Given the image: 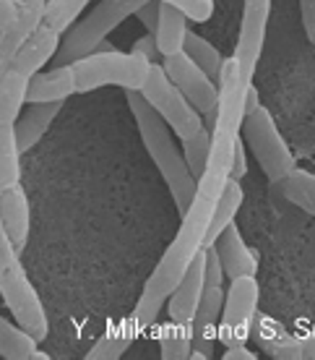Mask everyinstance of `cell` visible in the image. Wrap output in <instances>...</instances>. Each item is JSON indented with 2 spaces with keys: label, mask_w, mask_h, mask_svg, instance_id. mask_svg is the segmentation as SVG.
<instances>
[{
  "label": "cell",
  "mask_w": 315,
  "mask_h": 360,
  "mask_svg": "<svg viewBox=\"0 0 315 360\" xmlns=\"http://www.w3.org/2000/svg\"><path fill=\"white\" fill-rule=\"evenodd\" d=\"M206 288V248L190 262L180 282L175 285V290L167 297V314L170 321H180V324H190L193 314L199 308V300Z\"/></svg>",
  "instance_id": "8fae6325"
},
{
  "label": "cell",
  "mask_w": 315,
  "mask_h": 360,
  "mask_svg": "<svg viewBox=\"0 0 315 360\" xmlns=\"http://www.w3.org/2000/svg\"><path fill=\"white\" fill-rule=\"evenodd\" d=\"M156 16H159V0H149V3H144L141 8L135 11V18H138L149 32H154V27H156Z\"/></svg>",
  "instance_id": "1f68e13d"
},
{
  "label": "cell",
  "mask_w": 315,
  "mask_h": 360,
  "mask_svg": "<svg viewBox=\"0 0 315 360\" xmlns=\"http://www.w3.org/2000/svg\"><path fill=\"white\" fill-rule=\"evenodd\" d=\"M182 53L188 55L193 63L199 65L201 71H206L211 79L216 82V76H219V68H222V53L216 50L208 39H203L201 34H196V32H190L185 34V45H182Z\"/></svg>",
  "instance_id": "4316f807"
},
{
  "label": "cell",
  "mask_w": 315,
  "mask_h": 360,
  "mask_svg": "<svg viewBox=\"0 0 315 360\" xmlns=\"http://www.w3.org/2000/svg\"><path fill=\"white\" fill-rule=\"evenodd\" d=\"M36 345H39V340H34L24 326L13 324V321L0 316V358H6V360L47 358Z\"/></svg>",
  "instance_id": "ffe728a7"
},
{
  "label": "cell",
  "mask_w": 315,
  "mask_h": 360,
  "mask_svg": "<svg viewBox=\"0 0 315 360\" xmlns=\"http://www.w3.org/2000/svg\"><path fill=\"white\" fill-rule=\"evenodd\" d=\"M211 245H214L216 256L222 262L224 279L245 277V274H255L258 271V256H255V251L248 248V243L243 240V235H240L234 222L216 235V240Z\"/></svg>",
  "instance_id": "4fadbf2b"
},
{
  "label": "cell",
  "mask_w": 315,
  "mask_h": 360,
  "mask_svg": "<svg viewBox=\"0 0 315 360\" xmlns=\"http://www.w3.org/2000/svg\"><path fill=\"white\" fill-rule=\"evenodd\" d=\"M271 0H243V18H240V34L234 47V63L240 65L245 79L253 82L255 65L261 60V50L266 42V29H269Z\"/></svg>",
  "instance_id": "9c48e42d"
},
{
  "label": "cell",
  "mask_w": 315,
  "mask_h": 360,
  "mask_svg": "<svg viewBox=\"0 0 315 360\" xmlns=\"http://www.w3.org/2000/svg\"><path fill=\"white\" fill-rule=\"evenodd\" d=\"M245 172H248V160H245V149L243 144L237 141V146H234V154H232V167H229V178L234 180H243Z\"/></svg>",
  "instance_id": "836d02e7"
},
{
  "label": "cell",
  "mask_w": 315,
  "mask_h": 360,
  "mask_svg": "<svg viewBox=\"0 0 315 360\" xmlns=\"http://www.w3.org/2000/svg\"><path fill=\"white\" fill-rule=\"evenodd\" d=\"M18 11H21V0H0V32L16 21Z\"/></svg>",
  "instance_id": "d6a6232c"
},
{
  "label": "cell",
  "mask_w": 315,
  "mask_h": 360,
  "mask_svg": "<svg viewBox=\"0 0 315 360\" xmlns=\"http://www.w3.org/2000/svg\"><path fill=\"white\" fill-rule=\"evenodd\" d=\"M250 337L266 355L276 360H302V340L292 334L287 326H281L271 316H255Z\"/></svg>",
  "instance_id": "5bb4252c"
},
{
  "label": "cell",
  "mask_w": 315,
  "mask_h": 360,
  "mask_svg": "<svg viewBox=\"0 0 315 360\" xmlns=\"http://www.w3.org/2000/svg\"><path fill=\"white\" fill-rule=\"evenodd\" d=\"M60 110H63V102H32L27 110H21L18 120L13 123L18 152H32L42 141V136L50 131V126H53V120L58 117Z\"/></svg>",
  "instance_id": "e0dca14e"
},
{
  "label": "cell",
  "mask_w": 315,
  "mask_h": 360,
  "mask_svg": "<svg viewBox=\"0 0 315 360\" xmlns=\"http://www.w3.org/2000/svg\"><path fill=\"white\" fill-rule=\"evenodd\" d=\"M162 68L167 73V79L182 91V97L199 110L203 120L211 123L216 112V99H219V89H216L214 79L206 71H201L185 53L167 55Z\"/></svg>",
  "instance_id": "ba28073f"
},
{
  "label": "cell",
  "mask_w": 315,
  "mask_h": 360,
  "mask_svg": "<svg viewBox=\"0 0 315 360\" xmlns=\"http://www.w3.org/2000/svg\"><path fill=\"white\" fill-rule=\"evenodd\" d=\"M76 91H94L100 86H120L126 91H138L146 82L152 60L138 53H120L109 45L97 47L71 63Z\"/></svg>",
  "instance_id": "3957f363"
},
{
  "label": "cell",
  "mask_w": 315,
  "mask_h": 360,
  "mask_svg": "<svg viewBox=\"0 0 315 360\" xmlns=\"http://www.w3.org/2000/svg\"><path fill=\"white\" fill-rule=\"evenodd\" d=\"M271 186L279 191L289 204H295V207H300L305 214L315 217V175L313 172L292 167L284 178H279L276 183H271Z\"/></svg>",
  "instance_id": "7402d4cb"
},
{
  "label": "cell",
  "mask_w": 315,
  "mask_h": 360,
  "mask_svg": "<svg viewBox=\"0 0 315 360\" xmlns=\"http://www.w3.org/2000/svg\"><path fill=\"white\" fill-rule=\"evenodd\" d=\"M135 337H141V329H138L133 319L128 316V319H123V321H117V324L109 326L107 332H105V337L97 340V345L91 347L86 358L89 360H117L130 345H133Z\"/></svg>",
  "instance_id": "44dd1931"
},
{
  "label": "cell",
  "mask_w": 315,
  "mask_h": 360,
  "mask_svg": "<svg viewBox=\"0 0 315 360\" xmlns=\"http://www.w3.org/2000/svg\"><path fill=\"white\" fill-rule=\"evenodd\" d=\"M208 149H211V126H203L199 134L182 139V157H185L190 175L196 180L208 162Z\"/></svg>",
  "instance_id": "f1b7e54d"
},
{
  "label": "cell",
  "mask_w": 315,
  "mask_h": 360,
  "mask_svg": "<svg viewBox=\"0 0 315 360\" xmlns=\"http://www.w3.org/2000/svg\"><path fill=\"white\" fill-rule=\"evenodd\" d=\"M89 6V0H47L45 13H42V24L55 29L58 34H63L79 21L81 11Z\"/></svg>",
  "instance_id": "83f0119b"
},
{
  "label": "cell",
  "mask_w": 315,
  "mask_h": 360,
  "mask_svg": "<svg viewBox=\"0 0 315 360\" xmlns=\"http://www.w3.org/2000/svg\"><path fill=\"white\" fill-rule=\"evenodd\" d=\"M302 340V360H315V329L305 337H300Z\"/></svg>",
  "instance_id": "8d00e7d4"
},
{
  "label": "cell",
  "mask_w": 315,
  "mask_h": 360,
  "mask_svg": "<svg viewBox=\"0 0 315 360\" xmlns=\"http://www.w3.org/2000/svg\"><path fill=\"white\" fill-rule=\"evenodd\" d=\"M152 34L156 53L162 58L182 53L185 34H188V16L177 6H172L167 0H159V16H156V27H154Z\"/></svg>",
  "instance_id": "d6986e66"
},
{
  "label": "cell",
  "mask_w": 315,
  "mask_h": 360,
  "mask_svg": "<svg viewBox=\"0 0 315 360\" xmlns=\"http://www.w3.org/2000/svg\"><path fill=\"white\" fill-rule=\"evenodd\" d=\"M144 3H149V0H102L97 8H91L89 16L76 21L65 32V37L60 39V47L55 53L58 65H71L73 60L94 53L126 18L135 16V11L141 8Z\"/></svg>",
  "instance_id": "277c9868"
},
{
  "label": "cell",
  "mask_w": 315,
  "mask_h": 360,
  "mask_svg": "<svg viewBox=\"0 0 315 360\" xmlns=\"http://www.w3.org/2000/svg\"><path fill=\"white\" fill-rule=\"evenodd\" d=\"M193 352V326L164 321L159 326V355L164 360H188Z\"/></svg>",
  "instance_id": "d4e9b609"
},
{
  "label": "cell",
  "mask_w": 315,
  "mask_h": 360,
  "mask_svg": "<svg viewBox=\"0 0 315 360\" xmlns=\"http://www.w3.org/2000/svg\"><path fill=\"white\" fill-rule=\"evenodd\" d=\"M76 91V79H73V68L68 63L55 65L50 71H39L29 79L27 105L32 102H65Z\"/></svg>",
  "instance_id": "ac0fdd59"
},
{
  "label": "cell",
  "mask_w": 315,
  "mask_h": 360,
  "mask_svg": "<svg viewBox=\"0 0 315 360\" xmlns=\"http://www.w3.org/2000/svg\"><path fill=\"white\" fill-rule=\"evenodd\" d=\"M190 18V21H208L214 16V0H167Z\"/></svg>",
  "instance_id": "f546056e"
},
{
  "label": "cell",
  "mask_w": 315,
  "mask_h": 360,
  "mask_svg": "<svg viewBox=\"0 0 315 360\" xmlns=\"http://www.w3.org/2000/svg\"><path fill=\"white\" fill-rule=\"evenodd\" d=\"M126 94L130 112L135 117V126H138V134H141V141H144L146 152L152 154L156 170L162 172L164 183H167V188L175 198V207L182 217L188 212L193 193H196V178L190 175L188 162H185V157L172 139V128L164 123L162 115L146 102L141 91H126Z\"/></svg>",
  "instance_id": "6da1fadb"
},
{
  "label": "cell",
  "mask_w": 315,
  "mask_h": 360,
  "mask_svg": "<svg viewBox=\"0 0 315 360\" xmlns=\"http://www.w3.org/2000/svg\"><path fill=\"white\" fill-rule=\"evenodd\" d=\"M313 45H315V42H313Z\"/></svg>",
  "instance_id": "74e56055"
},
{
  "label": "cell",
  "mask_w": 315,
  "mask_h": 360,
  "mask_svg": "<svg viewBox=\"0 0 315 360\" xmlns=\"http://www.w3.org/2000/svg\"><path fill=\"white\" fill-rule=\"evenodd\" d=\"M224 360H255V352L248 345H232L224 350Z\"/></svg>",
  "instance_id": "d590c367"
},
{
  "label": "cell",
  "mask_w": 315,
  "mask_h": 360,
  "mask_svg": "<svg viewBox=\"0 0 315 360\" xmlns=\"http://www.w3.org/2000/svg\"><path fill=\"white\" fill-rule=\"evenodd\" d=\"M240 136L245 139V144L253 152L255 162L261 165L269 183H276L295 167V154L287 146L284 136L279 134V126H276L274 115L263 105L245 112Z\"/></svg>",
  "instance_id": "5b68a950"
},
{
  "label": "cell",
  "mask_w": 315,
  "mask_h": 360,
  "mask_svg": "<svg viewBox=\"0 0 315 360\" xmlns=\"http://www.w3.org/2000/svg\"><path fill=\"white\" fill-rule=\"evenodd\" d=\"M138 91H141L146 102L162 115V120L172 128V134L177 136L180 141L193 134H199L201 128L206 126L203 115H201L199 110L182 97V91L167 79V73H164L162 65L152 63V68L146 73L144 86Z\"/></svg>",
  "instance_id": "8992f818"
},
{
  "label": "cell",
  "mask_w": 315,
  "mask_h": 360,
  "mask_svg": "<svg viewBox=\"0 0 315 360\" xmlns=\"http://www.w3.org/2000/svg\"><path fill=\"white\" fill-rule=\"evenodd\" d=\"M21 183V152L11 123H0V188Z\"/></svg>",
  "instance_id": "484cf974"
},
{
  "label": "cell",
  "mask_w": 315,
  "mask_h": 360,
  "mask_svg": "<svg viewBox=\"0 0 315 360\" xmlns=\"http://www.w3.org/2000/svg\"><path fill=\"white\" fill-rule=\"evenodd\" d=\"M243 186H240V180L229 178L224 183V188L216 198V207L211 212V222H208V233H206V245H211L216 240V235L222 233L227 225H232L240 207H243Z\"/></svg>",
  "instance_id": "603a6c76"
},
{
  "label": "cell",
  "mask_w": 315,
  "mask_h": 360,
  "mask_svg": "<svg viewBox=\"0 0 315 360\" xmlns=\"http://www.w3.org/2000/svg\"><path fill=\"white\" fill-rule=\"evenodd\" d=\"M60 39H63V34H58V32L50 29L47 24H39V27L27 37V42L21 45V50L16 53L11 68L27 73L29 79H32L34 73L42 71V65L50 63L55 58L58 47H60Z\"/></svg>",
  "instance_id": "2e32d148"
},
{
  "label": "cell",
  "mask_w": 315,
  "mask_h": 360,
  "mask_svg": "<svg viewBox=\"0 0 315 360\" xmlns=\"http://www.w3.org/2000/svg\"><path fill=\"white\" fill-rule=\"evenodd\" d=\"M0 222L13 245L18 251H24L29 243V230H32V207L21 183L11 188H0Z\"/></svg>",
  "instance_id": "9a60e30c"
},
{
  "label": "cell",
  "mask_w": 315,
  "mask_h": 360,
  "mask_svg": "<svg viewBox=\"0 0 315 360\" xmlns=\"http://www.w3.org/2000/svg\"><path fill=\"white\" fill-rule=\"evenodd\" d=\"M29 76L27 73L8 68V73L0 82V123H16L21 110L27 105Z\"/></svg>",
  "instance_id": "cb8c5ba5"
},
{
  "label": "cell",
  "mask_w": 315,
  "mask_h": 360,
  "mask_svg": "<svg viewBox=\"0 0 315 360\" xmlns=\"http://www.w3.org/2000/svg\"><path fill=\"white\" fill-rule=\"evenodd\" d=\"M300 16H302V29L310 42H315V0H300Z\"/></svg>",
  "instance_id": "4dcf8cb0"
},
{
  "label": "cell",
  "mask_w": 315,
  "mask_h": 360,
  "mask_svg": "<svg viewBox=\"0 0 315 360\" xmlns=\"http://www.w3.org/2000/svg\"><path fill=\"white\" fill-rule=\"evenodd\" d=\"M222 303H224V288L206 282L199 308H196L193 321H190V326H193V352H190V358H211L214 355V342H219Z\"/></svg>",
  "instance_id": "30bf717a"
},
{
  "label": "cell",
  "mask_w": 315,
  "mask_h": 360,
  "mask_svg": "<svg viewBox=\"0 0 315 360\" xmlns=\"http://www.w3.org/2000/svg\"><path fill=\"white\" fill-rule=\"evenodd\" d=\"M18 248L8 238L6 227L0 222V295L6 300L8 311L13 314V321L24 326L34 340H45L50 332L47 311L36 295L34 285L29 282L27 269L18 259Z\"/></svg>",
  "instance_id": "7a4b0ae2"
},
{
  "label": "cell",
  "mask_w": 315,
  "mask_h": 360,
  "mask_svg": "<svg viewBox=\"0 0 315 360\" xmlns=\"http://www.w3.org/2000/svg\"><path fill=\"white\" fill-rule=\"evenodd\" d=\"M261 288L255 274L229 279V290H224V303L219 316V342L224 347L250 342L253 321L258 316Z\"/></svg>",
  "instance_id": "52a82bcc"
},
{
  "label": "cell",
  "mask_w": 315,
  "mask_h": 360,
  "mask_svg": "<svg viewBox=\"0 0 315 360\" xmlns=\"http://www.w3.org/2000/svg\"><path fill=\"white\" fill-rule=\"evenodd\" d=\"M47 0H21V11H18L16 21L8 29L0 32V82L13 65V58L27 42V37L42 24V13H45Z\"/></svg>",
  "instance_id": "7c38bea8"
},
{
  "label": "cell",
  "mask_w": 315,
  "mask_h": 360,
  "mask_svg": "<svg viewBox=\"0 0 315 360\" xmlns=\"http://www.w3.org/2000/svg\"><path fill=\"white\" fill-rule=\"evenodd\" d=\"M133 53L144 55V58H149V60L154 63V55H159V53H156V45H154V34L141 37V39L133 45Z\"/></svg>",
  "instance_id": "e575fe53"
}]
</instances>
